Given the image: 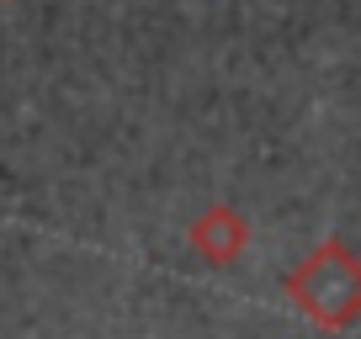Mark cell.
<instances>
[{
    "mask_svg": "<svg viewBox=\"0 0 361 339\" xmlns=\"http://www.w3.org/2000/svg\"><path fill=\"white\" fill-rule=\"evenodd\" d=\"M287 302L324 334H345L361 324V255L345 238H319L308 249V260L298 271H287L282 281Z\"/></svg>",
    "mask_w": 361,
    "mask_h": 339,
    "instance_id": "1",
    "label": "cell"
},
{
    "mask_svg": "<svg viewBox=\"0 0 361 339\" xmlns=\"http://www.w3.org/2000/svg\"><path fill=\"white\" fill-rule=\"evenodd\" d=\"M186 244H192L197 260H207V265H218V271H224V265H234L239 255L250 249V217L239 212V207L218 202V207H207V212L192 217Z\"/></svg>",
    "mask_w": 361,
    "mask_h": 339,
    "instance_id": "2",
    "label": "cell"
},
{
    "mask_svg": "<svg viewBox=\"0 0 361 339\" xmlns=\"http://www.w3.org/2000/svg\"><path fill=\"white\" fill-rule=\"evenodd\" d=\"M6 6H16V0H6Z\"/></svg>",
    "mask_w": 361,
    "mask_h": 339,
    "instance_id": "3",
    "label": "cell"
}]
</instances>
